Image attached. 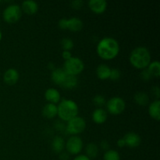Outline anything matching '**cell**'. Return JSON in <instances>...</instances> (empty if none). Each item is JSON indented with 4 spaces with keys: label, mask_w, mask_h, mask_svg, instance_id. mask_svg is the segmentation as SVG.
Masks as SVG:
<instances>
[{
    "label": "cell",
    "mask_w": 160,
    "mask_h": 160,
    "mask_svg": "<svg viewBox=\"0 0 160 160\" xmlns=\"http://www.w3.org/2000/svg\"><path fill=\"white\" fill-rule=\"evenodd\" d=\"M120 45L113 38L106 37L102 39L97 45L98 56L104 59H112L118 55Z\"/></svg>",
    "instance_id": "6da1fadb"
},
{
    "label": "cell",
    "mask_w": 160,
    "mask_h": 160,
    "mask_svg": "<svg viewBox=\"0 0 160 160\" xmlns=\"http://www.w3.org/2000/svg\"><path fill=\"white\" fill-rule=\"evenodd\" d=\"M130 62L138 69H145L151 62V55L147 48L139 46L132 50L130 55Z\"/></svg>",
    "instance_id": "7a4b0ae2"
},
{
    "label": "cell",
    "mask_w": 160,
    "mask_h": 160,
    "mask_svg": "<svg viewBox=\"0 0 160 160\" xmlns=\"http://www.w3.org/2000/svg\"><path fill=\"white\" fill-rule=\"evenodd\" d=\"M78 113V106L75 102L70 99H63L57 106V114L61 120L69 121L77 117Z\"/></svg>",
    "instance_id": "3957f363"
},
{
    "label": "cell",
    "mask_w": 160,
    "mask_h": 160,
    "mask_svg": "<svg viewBox=\"0 0 160 160\" xmlns=\"http://www.w3.org/2000/svg\"><path fill=\"white\" fill-rule=\"evenodd\" d=\"M84 68V64L81 59L78 57H71L70 59L65 61L62 69L67 74L76 76L81 73Z\"/></svg>",
    "instance_id": "277c9868"
},
{
    "label": "cell",
    "mask_w": 160,
    "mask_h": 160,
    "mask_svg": "<svg viewBox=\"0 0 160 160\" xmlns=\"http://www.w3.org/2000/svg\"><path fill=\"white\" fill-rule=\"evenodd\" d=\"M3 19L8 23H15L18 21L22 16V9L19 5L12 4L8 6L3 11Z\"/></svg>",
    "instance_id": "5b68a950"
},
{
    "label": "cell",
    "mask_w": 160,
    "mask_h": 160,
    "mask_svg": "<svg viewBox=\"0 0 160 160\" xmlns=\"http://www.w3.org/2000/svg\"><path fill=\"white\" fill-rule=\"evenodd\" d=\"M86 128L85 120L81 117H75L70 120L67 125V131L69 134H78L83 132Z\"/></svg>",
    "instance_id": "8992f818"
},
{
    "label": "cell",
    "mask_w": 160,
    "mask_h": 160,
    "mask_svg": "<svg viewBox=\"0 0 160 160\" xmlns=\"http://www.w3.org/2000/svg\"><path fill=\"white\" fill-rule=\"evenodd\" d=\"M106 106H107L108 111L111 114L118 115L123 112L126 104H125L124 100L120 97H113L107 102Z\"/></svg>",
    "instance_id": "52a82bcc"
},
{
    "label": "cell",
    "mask_w": 160,
    "mask_h": 160,
    "mask_svg": "<svg viewBox=\"0 0 160 160\" xmlns=\"http://www.w3.org/2000/svg\"><path fill=\"white\" fill-rule=\"evenodd\" d=\"M66 148L68 152L70 154L77 155L82 150L83 142L78 136H72L67 141L66 144Z\"/></svg>",
    "instance_id": "ba28073f"
},
{
    "label": "cell",
    "mask_w": 160,
    "mask_h": 160,
    "mask_svg": "<svg viewBox=\"0 0 160 160\" xmlns=\"http://www.w3.org/2000/svg\"><path fill=\"white\" fill-rule=\"evenodd\" d=\"M125 144L130 148H135L140 145L142 139L138 134L134 132H129L123 137Z\"/></svg>",
    "instance_id": "9c48e42d"
},
{
    "label": "cell",
    "mask_w": 160,
    "mask_h": 160,
    "mask_svg": "<svg viewBox=\"0 0 160 160\" xmlns=\"http://www.w3.org/2000/svg\"><path fill=\"white\" fill-rule=\"evenodd\" d=\"M88 6L95 13H102L107 7V2L106 0H90Z\"/></svg>",
    "instance_id": "30bf717a"
},
{
    "label": "cell",
    "mask_w": 160,
    "mask_h": 160,
    "mask_svg": "<svg viewBox=\"0 0 160 160\" xmlns=\"http://www.w3.org/2000/svg\"><path fill=\"white\" fill-rule=\"evenodd\" d=\"M4 81L8 84H14L19 79V73L16 69H8L3 75Z\"/></svg>",
    "instance_id": "8fae6325"
},
{
    "label": "cell",
    "mask_w": 160,
    "mask_h": 160,
    "mask_svg": "<svg viewBox=\"0 0 160 160\" xmlns=\"http://www.w3.org/2000/svg\"><path fill=\"white\" fill-rule=\"evenodd\" d=\"M21 9L27 14L32 15L37 12L38 9V5L35 1L33 0H26L22 2Z\"/></svg>",
    "instance_id": "7c38bea8"
},
{
    "label": "cell",
    "mask_w": 160,
    "mask_h": 160,
    "mask_svg": "<svg viewBox=\"0 0 160 160\" xmlns=\"http://www.w3.org/2000/svg\"><path fill=\"white\" fill-rule=\"evenodd\" d=\"M83 22L78 17H71L67 20V29L76 32L82 29Z\"/></svg>",
    "instance_id": "4fadbf2b"
},
{
    "label": "cell",
    "mask_w": 160,
    "mask_h": 160,
    "mask_svg": "<svg viewBox=\"0 0 160 160\" xmlns=\"http://www.w3.org/2000/svg\"><path fill=\"white\" fill-rule=\"evenodd\" d=\"M67 74V73L64 71L62 68H55L52 72L51 78L55 84L61 85L62 83L63 82Z\"/></svg>",
    "instance_id": "5bb4252c"
},
{
    "label": "cell",
    "mask_w": 160,
    "mask_h": 160,
    "mask_svg": "<svg viewBox=\"0 0 160 160\" xmlns=\"http://www.w3.org/2000/svg\"><path fill=\"white\" fill-rule=\"evenodd\" d=\"M45 97L47 101L49 102L50 103H52V104L59 102V101L60 100V94L55 88L47 89L45 91Z\"/></svg>",
    "instance_id": "9a60e30c"
},
{
    "label": "cell",
    "mask_w": 160,
    "mask_h": 160,
    "mask_svg": "<svg viewBox=\"0 0 160 160\" xmlns=\"http://www.w3.org/2000/svg\"><path fill=\"white\" fill-rule=\"evenodd\" d=\"M92 119L96 123H102L107 119V112L102 108H98L92 112Z\"/></svg>",
    "instance_id": "2e32d148"
},
{
    "label": "cell",
    "mask_w": 160,
    "mask_h": 160,
    "mask_svg": "<svg viewBox=\"0 0 160 160\" xmlns=\"http://www.w3.org/2000/svg\"><path fill=\"white\" fill-rule=\"evenodd\" d=\"M42 114L46 118L52 119L57 115V106L52 103H48L44 106Z\"/></svg>",
    "instance_id": "e0dca14e"
},
{
    "label": "cell",
    "mask_w": 160,
    "mask_h": 160,
    "mask_svg": "<svg viewBox=\"0 0 160 160\" xmlns=\"http://www.w3.org/2000/svg\"><path fill=\"white\" fill-rule=\"evenodd\" d=\"M160 101L159 99L155 100L154 102L150 104L149 107H148V112H149L150 116L152 117L153 119L156 120H159L160 119Z\"/></svg>",
    "instance_id": "ac0fdd59"
},
{
    "label": "cell",
    "mask_w": 160,
    "mask_h": 160,
    "mask_svg": "<svg viewBox=\"0 0 160 160\" xmlns=\"http://www.w3.org/2000/svg\"><path fill=\"white\" fill-rule=\"evenodd\" d=\"M110 67L106 64H100L96 69L97 76L102 80H106L109 78L110 75Z\"/></svg>",
    "instance_id": "d6986e66"
},
{
    "label": "cell",
    "mask_w": 160,
    "mask_h": 160,
    "mask_svg": "<svg viewBox=\"0 0 160 160\" xmlns=\"http://www.w3.org/2000/svg\"><path fill=\"white\" fill-rule=\"evenodd\" d=\"M64 147H65V142L62 137L56 136L53 138L52 142V148L53 151L57 153H60L63 150Z\"/></svg>",
    "instance_id": "ffe728a7"
},
{
    "label": "cell",
    "mask_w": 160,
    "mask_h": 160,
    "mask_svg": "<svg viewBox=\"0 0 160 160\" xmlns=\"http://www.w3.org/2000/svg\"><path fill=\"white\" fill-rule=\"evenodd\" d=\"M77 85H78V78H77V77L70 74H67L63 82L61 84L62 87L67 89H72L76 87Z\"/></svg>",
    "instance_id": "44dd1931"
},
{
    "label": "cell",
    "mask_w": 160,
    "mask_h": 160,
    "mask_svg": "<svg viewBox=\"0 0 160 160\" xmlns=\"http://www.w3.org/2000/svg\"><path fill=\"white\" fill-rule=\"evenodd\" d=\"M148 100H149V98H148V94L144 92H137L134 95V101L140 106H146L148 102Z\"/></svg>",
    "instance_id": "7402d4cb"
},
{
    "label": "cell",
    "mask_w": 160,
    "mask_h": 160,
    "mask_svg": "<svg viewBox=\"0 0 160 160\" xmlns=\"http://www.w3.org/2000/svg\"><path fill=\"white\" fill-rule=\"evenodd\" d=\"M86 153L89 159H94L97 156L98 153V146L95 143H89L86 146Z\"/></svg>",
    "instance_id": "603a6c76"
},
{
    "label": "cell",
    "mask_w": 160,
    "mask_h": 160,
    "mask_svg": "<svg viewBox=\"0 0 160 160\" xmlns=\"http://www.w3.org/2000/svg\"><path fill=\"white\" fill-rule=\"evenodd\" d=\"M147 69L152 76L159 77L160 75V63L159 61H153L150 62Z\"/></svg>",
    "instance_id": "cb8c5ba5"
},
{
    "label": "cell",
    "mask_w": 160,
    "mask_h": 160,
    "mask_svg": "<svg viewBox=\"0 0 160 160\" xmlns=\"http://www.w3.org/2000/svg\"><path fill=\"white\" fill-rule=\"evenodd\" d=\"M103 160H120V155L117 151L109 149L105 153Z\"/></svg>",
    "instance_id": "d4e9b609"
},
{
    "label": "cell",
    "mask_w": 160,
    "mask_h": 160,
    "mask_svg": "<svg viewBox=\"0 0 160 160\" xmlns=\"http://www.w3.org/2000/svg\"><path fill=\"white\" fill-rule=\"evenodd\" d=\"M61 45H62L64 51H70L73 47V42L70 38H64L61 40Z\"/></svg>",
    "instance_id": "484cf974"
},
{
    "label": "cell",
    "mask_w": 160,
    "mask_h": 160,
    "mask_svg": "<svg viewBox=\"0 0 160 160\" xmlns=\"http://www.w3.org/2000/svg\"><path fill=\"white\" fill-rule=\"evenodd\" d=\"M121 76V73L120 70L117 68H112L110 70V75H109V78L112 81H118Z\"/></svg>",
    "instance_id": "4316f807"
},
{
    "label": "cell",
    "mask_w": 160,
    "mask_h": 160,
    "mask_svg": "<svg viewBox=\"0 0 160 160\" xmlns=\"http://www.w3.org/2000/svg\"><path fill=\"white\" fill-rule=\"evenodd\" d=\"M93 102L96 106L101 107V106H104L105 105V103H106V99H105V98L102 95H95V98H93Z\"/></svg>",
    "instance_id": "83f0119b"
},
{
    "label": "cell",
    "mask_w": 160,
    "mask_h": 160,
    "mask_svg": "<svg viewBox=\"0 0 160 160\" xmlns=\"http://www.w3.org/2000/svg\"><path fill=\"white\" fill-rule=\"evenodd\" d=\"M152 74L149 73V71L148 70V69L145 68L143 69V70L141 73V78L144 81H148L152 78Z\"/></svg>",
    "instance_id": "f1b7e54d"
},
{
    "label": "cell",
    "mask_w": 160,
    "mask_h": 160,
    "mask_svg": "<svg viewBox=\"0 0 160 160\" xmlns=\"http://www.w3.org/2000/svg\"><path fill=\"white\" fill-rule=\"evenodd\" d=\"M83 4H84V2L82 0H74V1H72L70 2L71 6L74 9H80V8L82 7Z\"/></svg>",
    "instance_id": "f546056e"
},
{
    "label": "cell",
    "mask_w": 160,
    "mask_h": 160,
    "mask_svg": "<svg viewBox=\"0 0 160 160\" xmlns=\"http://www.w3.org/2000/svg\"><path fill=\"white\" fill-rule=\"evenodd\" d=\"M67 19L62 18L59 20V23H58L59 28H62V29H67Z\"/></svg>",
    "instance_id": "4dcf8cb0"
},
{
    "label": "cell",
    "mask_w": 160,
    "mask_h": 160,
    "mask_svg": "<svg viewBox=\"0 0 160 160\" xmlns=\"http://www.w3.org/2000/svg\"><path fill=\"white\" fill-rule=\"evenodd\" d=\"M101 148L102 149L106 150V151H108L109 150V142L106 140H103L101 142Z\"/></svg>",
    "instance_id": "1f68e13d"
},
{
    "label": "cell",
    "mask_w": 160,
    "mask_h": 160,
    "mask_svg": "<svg viewBox=\"0 0 160 160\" xmlns=\"http://www.w3.org/2000/svg\"><path fill=\"white\" fill-rule=\"evenodd\" d=\"M62 57H63V59L66 60H68V59H70V58L73 57L72 56V54L71 52H70V51H63L62 52Z\"/></svg>",
    "instance_id": "d6a6232c"
},
{
    "label": "cell",
    "mask_w": 160,
    "mask_h": 160,
    "mask_svg": "<svg viewBox=\"0 0 160 160\" xmlns=\"http://www.w3.org/2000/svg\"><path fill=\"white\" fill-rule=\"evenodd\" d=\"M152 92L153 95H156V97L157 98H159L160 96V92H159V88L158 86H156V87H153L152 88Z\"/></svg>",
    "instance_id": "836d02e7"
},
{
    "label": "cell",
    "mask_w": 160,
    "mask_h": 160,
    "mask_svg": "<svg viewBox=\"0 0 160 160\" xmlns=\"http://www.w3.org/2000/svg\"><path fill=\"white\" fill-rule=\"evenodd\" d=\"M73 160H91V159H89L87 156H84V155H80V156L75 157Z\"/></svg>",
    "instance_id": "e575fe53"
},
{
    "label": "cell",
    "mask_w": 160,
    "mask_h": 160,
    "mask_svg": "<svg viewBox=\"0 0 160 160\" xmlns=\"http://www.w3.org/2000/svg\"><path fill=\"white\" fill-rule=\"evenodd\" d=\"M69 158H70V156L67 152H62L60 154V156H59L60 160H69Z\"/></svg>",
    "instance_id": "d590c367"
},
{
    "label": "cell",
    "mask_w": 160,
    "mask_h": 160,
    "mask_svg": "<svg viewBox=\"0 0 160 160\" xmlns=\"http://www.w3.org/2000/svg\"><path fill=\"white\" fill-rule=\"evenodd\" d=\"M117 145H118L119 147H123L126 145L123 138H121L118 139V141H117Z\"/></svg>",
    "instance_id": "8d00e7d4"
},
{
    "label": "cell",
    "mask_w": 160,
    "mask_h": 160,
    "mask_svg": "<svg viewBox=\"0 0 160 160\" xmlns=\"http://www.w3.org/2000/svg\"><path fill=\"white\" fill-rule=\"evenodd\" d=\"M48 67H49V68L51 69V70H54V69H55V65H54V64H52V62H50V63L48 64Z\"/></svg>",
    "instance_id": "74e56055"
},
{
    "label": "cell",
    "mask_w": 160,
    "mask_h": 160,
    "mask_svg": "<svg viewBox=\"0 0 160 160\" xmlns=\"http://www.w3.org/2000/svg\"><path fill=\"white\" fill-rule=\"evenodd\" d=\"M1 39H2V32L1 31H0V41H1Z\"/></svg>",
    "instance_id": "f35d334b"
}]
</instances>
